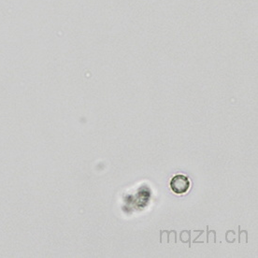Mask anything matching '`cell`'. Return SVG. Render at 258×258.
Segmentation results:
<instances>
[{
    "instance_id": "cell-1",
    "label": "cell",
    "mask_w": 258,
    "mask_h": 258,
    "mask_svg": "<svg viewBox=\"0 0 258 258\" xmlns=\"http://www.w3.org/2000/svg\"><path fill=\"white\" fill-rule=\"evenodd\" d=\"M170 188L175 194H185L190 188L189 179L183 175H176L170 181Z\"/></svg>"
}]
</instances>
